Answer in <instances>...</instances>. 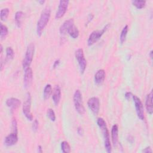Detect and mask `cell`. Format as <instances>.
<instances>
[{
	"label": "cell",
	"mask_w": 153,
	"mask_h": 153,
	"mask_svg": "<svg viewBox=\"0 0 153 153\" xmlns=\"http://www.w3.org/2000/svg\"><path fill=\"white\" fill-rule=\"evenodd\" d=\"M59 63H60V60H59V59L56 60L54 62V63H53V68H56V67H57V66H59Z\"/></svg>",
	"instance_id": "1f68e13d"
},
{
	"label": "cell",
	"mask_w": 153,
	"mask_h": 153,
	"mask_svg": "<svg viewBox=\"0 0 153 153\" xmlns=\"http://www.w3.org/2000/svg\"><path fill=\"white\" fill-rule=\"evenodd\" d=\"M109 25H106L101 30H97L93 31L90 35H89V37L87 40V44L88 46H91L93 45L94 43H96L103 35V33L106 32V30L108 29Z\"/></svg>",
	"instance_id": "5b68a950"
},
{
	"label": "cell",
	"mask_w": 153,
	"mask_h": 153,
	"mask_svg": "<svg viewBox=\"0 0 153 153\" xmlns=\"http://www.w3.org/2000/svg\"><path fill=\"white\" fill-rule=\"evenodd\" d=\"M8 30L7 27L2 25V23H1V35H0L1 38L2 39L5 38V37L8 35Z\"/></svg>",
	"instance_id": "484cf974"
},
{
	"label": "cell",
	"mask_w": 153,
	"mask_h": 153,
	"mask_svg": "<svg viewBox=\"0 0 153 153\" xmlns=\"http://www.w3.org/2000/svg\"><path fill=\"white\" fill-rule=\"evenodd\" d=\"M75 58L78 61L80 72L81 74H83L87 66V61L84 56V51L82 48H78L76 50L75 53Z\"/></svg>",
	"instance_id": "52a82bcc"
},
{
	"label": "cell",
	"mask_w": 153,
	"mask_h": 153,
	"mask_svg": "<svg viewBox=\"0 0 153 153\" xmlns=\"http://www.w3.org/2000/svg\"><path fill=\"white\" fill-rule=\"evenodd\" d=\"M132 96H133V94H132V93H131V92H129V91H128V92H126V93H125V97H126V99H127V100H130L131 97H132Z\"/></svg>",
	"instance_id": "f546056e"
},
{
	"label": "cell",
	"mask_w": 153,
	"mask_h": 153,
	"mask_svg": "<svg viewBox=\"0 0 153 153\" xmlns=\"http://www.w3.org/2000/svg\"><path fill=\"white\" fill-rule=\"evenodd\" d=\"M34 51H35L34 44L33 43L29 44L27 47L25 57L22 62V66L24 69H26L27 68H29L33 60Z\"/></svg>",
	"instance_id": "3957f363"
},
{
	"label": "cell",
	"mask_w": 153,
	"mask_h": 153,
	"mask_svg": "<svg viewBox=\"0 0 153 153\" xmlns=\"http://www.w3.org/2000/svg\"><path fill=\"white\" fill-rule=\"evenodd\" d=\"M74 25V20L72 19H69L63 22V23L60 26L59 28V32L61 35H65L69 29Z\"/></svg>",
	"instance_id": "5bb4252c"
},
{
	"label": "cell",
	"mask_w": 153,
	"mask_h": 153,
	"mask_svg": "<svg viewBox=\"0 0 153 153\" xmlns=\"http://www.w3.org/2000/svg\"><path fill=\"white\" fill-rule=\"evenodd\" d=\"M33 79V72L32 69L29 67L25 69V74L23 78V84L25 88L30 87Z\"/></svg>",
	"instance_id": "8fae6325"
},
{
	"label": "cell",
	"mask_w": 153,
	"mask_h": 153,
	"mask_svg": "<svg viewBox=\"0 0 153 153\" xmlns=\"http://www.w3.org/2000/svg\"><path fill=\"white\" fill-rule=\"evenodd\" d=\"M51 16V9L49 7H45L41 13L39 19L37 22L36 33L40 36L42 35V31L47 26Z\"/></svg>",
	"instance_id": "6da1fadb"
},
{
	"label": "cell",
	"mask_w": 153,
	"mask_h": 153,
	"mask_svg": "<svg viewBox=\"0 0 153 153\" xmlns=\"http://www.w3.org/2000/svg\"><path fill=\"white\" fill-rule=\"evenodd\" d=\"M69 2V1H64V0L60 1L58 9L56 11V16H55V17L57 19L62 18L64 16V14L66 13L68 10Z\"/></svg>",
	"instance_id": "30bf717a"
},
{
	"label": "cell",
	"mask_w": 153,
	"mask_h": 153,
	"mask_svg": "<svg viewBox=\"0 0 153 153\" xmlns=\"http://www.w3.org/2000/svg\"><path fill=\"white\" fill-rule=\"evenodd\" d=\"M38 152H42V147L41 145H39L38 147Z\"/></svg>",
	"instance_id": "836d02e7"
},
{
	"label": "cell",
	"mask_w": 153,
	"mask_h": 153,
	"mask_svg": "<svg viewBox=\"0 0 153 153\" xmlns=\"http://www.w3.org/2000/svg\"><path fill=\"white\" fill-rule=\"evenodd\" d=\"M74 106L78 114L83 115L85 113V108L83 105L82 94L79 90H76L73 97Z\"/></svg>",
	"instance_id": "277c9868"
},
{
	"label": "cell",
	"mask_w": 153,
	"mask_h": 153,
	"mask_svg": "<svg viewBox=\"0 0 153 153\" xmlns=\"http://www.w3.org/2000/svg\"><path fill=\"white\" fill-rule=\"evenodd\" d=\"M38 121H37V120H35L33 124H32V130L33 131H36V130H38Z\"/></svg>",
	"instance_id": "f1b7e54d"
},
{
	"label": "cell",
	"mask_w": 153,
	"mask_h": 153,
	"mask_svg": "<svg viewBox=\"0 0 153 153\" xmlns=\"http://www.w3.org/2000/svg\"><path fill=\"white\" fill-rule=\"evenodd\" d=\"M152 51L151 50V51H150V53H149V56H150V57H151V59H152Z\"/></svg>",
	"instance_id": "e575fe53"
},
{
	"label": "cell",
	"mask_w": 153,
	"mask_h": 153,
	"mask_svg": "<svg viewBox=\"0 0 153 153\" xmlns=\"http://www.w3.org/2000/svg\"><path fill=\"white\" fill-rule=\"evenodd\" d=\"M31 107V96L30 93L27 92L26 94V99L23 105V113L25 117L29 121L33 120V115L30 111Z\"/></svg>",
	"instance_id": "8992f818"
},
{
	"label": "cell",
	"mask_w": 153,
	"mask_h": 153,
	"mask_svg": "<svg viewBox=\"0 0 153 153\" xmlns=\"http://www.w3.org/2000/svg\"><path fill=\"white\" fill-rule=\"evenodd\" d=\"M38 2H39V4H43L45 2V1H39Z\"/></svg>",
	"instance_id": "d590c367"
},
{
	"label": "cell",
	"mask_w": 153,
	"mask_h": 153,
	"mask_svg": "<svg viewBox=\"0 0 153 153\" xmlns=\"http://www.w3.org/2000/svg\"><path fill=\"white\" fill-rule=\"evenodd\" d=\"M53 93L52 87L50 84H47L44 89L43 91V97L45 100H47L50 97L51 94Z\"/></svg>",
	"instance_id": "ffe728a7"
},
{
	"label": "cell",
	"mask_w": 153,
	"mask_h": 153,
	"mask_svg": "<svg viewBox=\"0 0 153 153\" xmlns=\"http://www.w3.org/2000/svg\"><path fill=\"white\" fill-rule=\"evenodd\" d=\"M14 56V52L13 48L10 47H8L6 49V60L13 59Z\"/></svg>",
	"instance_id": "4316f807"
},
{
	"label": "cell",
	"mask_w": 153,
	"mask_h": 153,
	"mask_svg": "<svg viewBox=\"0 0 153 153\" xmlns=\"http://www.w3.org/2000/svg\"><path fill=\"white\" fill-rule=\"evenodd\" d=\"M52 99L56 106H57L61 98V90L59 85H56L53 91Z\"/></svg>",
	"instance_id": "9a60e30c"
},
{
	"label": "cell",
	"mask_w": 153,
	"mask_h": 153,
	"mask_svg": "<svg viewBox=\"0 0 153 153\" xmlns=\"http://www.w3.org/2000/svg\"><path fill=\"white\" fill-rule=\"evenodd\" d=\"M111 138L113 145L116 146L118 138V127L117 124H114L111 129Z\"/></svg>",
	"instance_id": "ac0fdd59"
},
{
	"label": "cell",
	"mask_w": 153,
	"mask_h": 153,
	"mask_svg": "<svg viewBox=\"0 0 153 153\" xmlns=\"http://www.w3.org/2000/svg\"><path fill=\"white\" fill-rule=\"evenodd\" d=\"M87 105L94 115H97L99 113L100 109V102L97 97H92L90 98L87 102Z\"/></svg>",
	"instance_id": "9c48e42d"
},
{
	"label": "cell",
	"mask_w": 153,
	"mask_h": 153,
	"mask_svg": "<svg viewBox=\"0 0 153 153\" xmlns=\"http://www.w3.org/2000/svg\"><path fill=\"white\" fill-rule=\"evenodd\" d=\"M68 33L73 38H76L79 36V30L78 28L74 25L68 30Z\"/></svg>",
	"instance_id": "44dd1931"
},
{
	"label": "cell",
	"mask_w": 153,
	"mask_h": 153,
	"mask_svg": "<svg viewBox=\"0 0 153 153\" xmlns=\"http://www.w3.org/2000/svg\"><path fill=\"white\" fill-rule=\"evenodd\" d=\"M105 78V71L103 69L98 70L94 75V82L97 85L102 84Z\"/></svg>",
	"instance_id": "e0dca14e"
},
{
	"label": "cell",
	"mask_w": 153,
	"mask_h": 153,
	"mask_svg": "<svg viewBox=\"0 0 153 153\" xmlns=\"http://www.w3.org/2000/svg\"><path fill=\"white\" fill-rule=\"evenodd\" d=\"M97 124L102 131L104 138V145L107 152L110 153L112 151L111 144L109 139V133L105 121L102 118H98Z\"/></svg>",
	"instance_id": "7a4b0ae2"
},
{
	"label": "cell",
	"mask_w": 153,
	"mask_h": 153,
	"mask_svg": "<svg viewBox=\"0 0 153 153\" xmlns=\"http://www.w3.org/2000/svg\"><path fill=\"white\" fill-rule=\"evenodd\" d=\"M18 141L17 132L13 131L8 135H7L4 139V143L8 146H13L15 145Z\"/></svg>",
	"instance_id": "7c38bea8"
},
{
	"label": "cell",
	"mask_w": 153,
	"mask_h": 153,
	"mask_svg": "<svg viewBox=\"0 0 153 153\" xmlns=\"http://www.w3.org/2000/svg\"><path fill=\"white\" fill-rule=\"evenodd\" d=\"M2 50H3V47H2V45H1V53H2Z\"/></svg>",
	"instance_id": "8d00e7d4"
},
{
	"label": "cell",
	"mask_w": 153,
	"mask_h": 153,
	"mask_svg": "<svg viewBox=\"0 0 153 153\" xmlns=\"http://www.w3.org/2000/svg\"><path fill=\"white\" fill-rule=\"evenodd\" d=\"M24 16V13L22 11H18L15 14V23L18 27H20L22 20Z\"/></svg>",
	"instance_id": "d6986e66"
},
{
	"label": "cell",
	"mask_w": 153,
	"mask_h": 153,
	"mask_svg": "<svg viewBox=\"0 0 153 153\" xmlns=\"http://www.w3.org/2000/svg\"><path fill=\"white\" fill-rule=\"evenodd\" d=\"M61 149L63 152L69 153L71 152V147L69 144L66 141H63L61 143Z\"/></svg>",
	"instance_id": "cb8c5ba5"
},
{
	"label": "cell",
	"mask_w": 153,
	"mask_h": 153,
	"mask_svg": "<svg viewBox=\"0 0 153 153\" xmlns=\"http://www.w3.org/2000/svg\"><path fill=\"white\" fill-rule=\"evenodd\" d=\"M145 106L147 112L149 114H152L153 112V107H152V91H151L149 94L146 95V101H145Z\"/></svg>",
	"instance_id": "2e32d148"
},
{
	"label": "cell",
	"mask_w": 153,
	"mask_h": 153,
	"mask_svg": "<svg viewBox=\"0 0 153 153\" xmlns=\"http://www.w3.org/2000/svg\"><path fill=\"white\" fill-rule=\"evenodd\" d=\"M132 4L134 6H135L137 9H141L143 8L146 4L145 1H138V0H134L132 1Z\"/></svg>",
	"instance_id": "d4e9b609"
},
{
	"label": "cell",
	"mask_w": 153,
	"mask_h": 153,
	"mask_svg": "<svg viewBox=\"0 0 153 153\" xmlns=\"http://www.w3.org/2000/svg\"><path fill=\"white\" fill-rule=\"evenodd\" d=\"M47 117L50 118V120L52 121H54L56 120V115L54 111L51 108H49L47 111Z\"/></svg>",
	"instance_id": "83f0119b"
},
{
	"label": "cell",
	"mask_w": 153,
	"mask_h": 153,
	"mask_svg": "<svg viewBox=\"0 0 153 153\" xmlns=\"http://www.w3.org/2000/svg\"><path fill=\"white\" fill-rule=\"evenodd\" d=\"M143 152H146V153H149V152H152V149L151 148L150 146H148V147H146L143 150Z\"/></svg>",
	"instance_id": "d6a6232c"
},
{
	"label": "cell",
	"mask_w": 153,
	"mask_h": 153,
	"mask_svg": "<svg viewBox=\"0 0 153 153\" xmlns=\"http://www.w3.org/2000/svg\"><path fill=\"white\" fill-rule=\"evenodd\" d=\"M128 25H126L122 29L121 33H120V41L121 44H123L126 38V36L128 32Z\"/></svg>",
	"instance_id": "7402d4cb"
},
{
	"label": "cell",
	"mask_w": 153,
	"mask_h": 153,
	"mask_svg": "<svg viewBox=\"0 0 153 153\" xmlns=\"http://www.w3.org/2000/svg\"><path fill=\"white\" fill-rule=\"evenodd\" d=\"M5 103L7 106L10 108L11 111L13 112V111L16 110L20 106L21 104V102L19 99L17 98L10 97L7 99Z\"/></svg>",
	"instance_id": "4fadbf2b"
},
{
	"label": "cell",
	"mask_w": 153,
	"mask_h": 153,
	"mask_svg": "<svg viewBox=\"0 0 153 153\" xmlns=\"http://www.w3.org/2000/svg\"><path fill=\"white\" fill-rule=\"evenodd\" d=\"M132 98H133L134 103L136 111V114H137L138 118L142 121L144 120V119H145L144 109H143V106L141 100L136 95H133Z\"/></svg>",
	"instance_id": "ba28073f"
},
{
	"label": "cell",
	"mask_w": 153,
	"mask_h": 153,
	"mask_svg": "<svg viewBox=\"0 0 153 153\" xmlns=\"http://www.w3.org/2000/svg\"><path fill=\"white\" fill-rule=\"evenodd\" d=\"M77 133L80 136H82L83 134L84 131H83V129L82 128V127H78V128H77Z\"/></svg>",
	"instance_id": "4dcf8cb0"
},
{
	"label": "cell",
	"mask_w": 153,
	"mask_h": 153,
	"mask_svg": "<svg viewBox=\"0 0 153 153\" xmlns=\"http://www.w3.org/2000/svg\"><path fill=\"white\" fill-rule=\"evenodd\" d=\"M9 13H10L9 8H5L2 9L1 10V12H0V18H1V20L2 21L6 20L7 17H8V16Z\"/></svg>",
	"instance_id": "603a6c76"
}]
</instances>
